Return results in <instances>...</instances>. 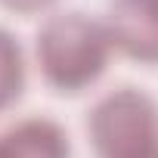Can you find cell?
Segmentation results:
<instances>
[{
  "label": "cell",
  "instance_id": "obj_1",
  "mask_svg": "<svg viewBox=\"0 0 158 158\" xmlns=\"http://www.w3.org/2000/svg\"><path fill=\"white\" fill-rule=\"evenodd\" d=\"M34 50L47 84L59 93H77L106 71L112 37L102 22L84 13H59L40 25Z\"/></svg>",
  "mask_w": 158,
  "mask_h": 158
},
{
  "label": "cell",
  "instance_id": "obj_2",
  "mask_svg": "<svg viewBox=\"0 0 158 158\" xmlns=\"http://www.w3.org/2000/svg\"><path fill=\"white\" fill-rule=\"evenodd\" d=\"M87 130L99 158H146L158 149V106L136 87L112 90L93 106Z\"/></svg>",
  "mask_w": 158,
  "mask_h": 158
},
{
  "label": "cell",
  "instance_id": "obj_3",
  "mask_svg": "<svg viewBox=\"0 0 158 158\" xmlns=\"http://www.w3.org/2000/svg\"><path fill=\"white\" fill-rule=\"evenodd\" d=\"M106 28L124 56L158 65V0H112Z\"/></svg>",
  "mask_w": 158,
  "mask_h": 158
},
{
  "label": "cell",
  "instance_id": "obj_4",
  "mask_svg": "<svg viewBox=\"0 0 158 158\" xmlns=\"http://www.w3.org/2000/svg\"><path fill=\"white\" fill-rule=\"evenodd\" d=\"M0 158H71V146L56 121L25 118L0 133Z\"/></svg>",
  "mask_w": 158,
  "mask_h": 158
},
{
  "label": "cell",
  "instance_id": "obj_5",
  "mask_svg": "<svg viewBox=\"0 0 158 158\" xmlns=\"http://www.w3.org/2000/svg\"><path fill=\"white\" fill-rule=\"evenodd\" d=\"M25 90V59L19 40L0 28V112L10 109Z\"/></svg>",
  "mask_w": 158,
  "mask_h": 158
},
{
  "label": "cell",
  "instance_id": "obj_6",
  "mask_svg": "<svg viewBox=\"0 0 158 158\" xmlns=\"http://www.w3.org/2000/svg\"><path fill=\"white\" fill-rule=\"evenodd\" d=\"M0 3L10 6V10H16V13H40V10L53 6L56 0H0Z\"/></svg>",
  "mask_w": 158,
  "mask_h": 158
},
{
  "label": "cell",
  "instance_id": "obj_7",
  "mask_svg": "<svg viewBox=\"0 0 158 158\" xmlns=\"http://www.w3.org/2000/svg\"><path fill=\"white\" fill-rule=\"evenodd\" d=\"M146 158H158V149H155V152H152V155H146Z\"/></svg>",
  "mask_w": 158,
  "mask_h": 158
}]
</instances>
